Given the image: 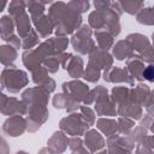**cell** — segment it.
I'll return each instance as SVG.
<instances>
[{"label":"cell","mask_w":154,"mask_h":154,"mask_svg":"<svg viewBox=\"0 0 154 154\" xmlns=\"http://www.w3.org/2000/svg\"><path fill=\"white\" fill-rule=\"evenodd\" d=\"M143 76L148 81H154V67H152V66L147 67V70H144V72H143Z\"/></svg>","instance_id":"cell-1"}]
</instances>
